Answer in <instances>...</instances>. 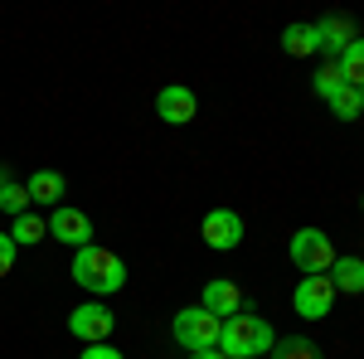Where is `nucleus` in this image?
<instances>
[{
  "label": "nucleus",
  "instance_id": "1",
  "mask_svg": "<svg viewBox=\"0 0 364 359\" xmlns=\"http://www.w3.org/2000/svg\"><path fill=\"white\" fill-rule=\"evenodd\" d=\"M73 282L78 286H87L92 296H112V291H122L127 286V262L117 257V252L97 248V243H87V248L73 252Z\"/></svg>",
  "mask_w": 364,
  "mask_h": 359
},
{
  "label": "nucleus",
  "instance_id": "2",
  "mask_svg": "<svg viewBox=\"0 0 364 359\" xmlns=\"http://www.w3.org/2000/svg\"><path fill=\"white\" fill-rule=\"evenodd\" d=\"M277 345V331L262 321V316H252V311H238V316H228L224 331H219V350L228 359H257L267 355Z\"/></svg>",
  "mask_w": 364,
  "mask_h": 359
},
{
  "label": "nucleus",
  "instance_id": "3",
  "mask_svg": "<svg viewBox=\"0 0 364 359\" xmlns=\"http://www.w3.org/2000/svg\"><path fill=\"white\" fill-rule=\"evenodd\" d=\"M219 331H224V321L219 316H209L204 306H190V311H175V321H170V335H175V345L180 350H219Z\"/></svg>",
  "mask_w": 364,
  "mask_h": 359
},
{
  "label": "nucleus",
  "instance_id": "4",
  "mask_svg": "<svg viewBox=\"0 0 364 359\" xmlns=\"http://www.w3.org/2000/svg\"><path fill=\"white\" fill-rule=\"evenodd\" d=\"M287 257L296 262V272L321 277V272H331V262H336L340 252L331 248V233H321V228H296L291 243H287Z\"/></svg>",
  "mask_w": 364,
  "mask_h": 359
},
{
  "label": "nucleus",
  "instance_id": "5",
  "mask_svg": "<svg viewBox=\"0 0 364 359\" xmlns=\"http://www.w3.org/2000/svg\"><path fill=\"white\" fill-rule=\"evenodd\" d=\"M331 306H336V286H331V277H301V286L291 291V311L301 316V321H326L331 316Z\"/></svg>",
  "mask_w": 364,
  "mask_h": 359
},
{
  "label": "nucleus",
  "instance_id": "6",
  "mask_svg": "<svg viewBox=\"0 0 364 359\" xmlns=\"http://www.w3.org/2000/svg\"><path fill=\"white\" fill-rule=\"evenodd\" d=\"M112 326H117V316L102 301H83L68 316V331H73V340H83V345H107Z\"/></svg>",
  "mask_w": 364,
  "mask_h": 359
},
{
  "label": "nucleus",
  "instance_id": "7",
  "mask_svg": "<svg viewBox=\"0 0 364 359\" xmlns=\"http://www.w3.org/2000/svg\"><path fill=\"white\" fill-rule=\"evenodd\" d=\"M195 112H199L195 87H185V83H166L161 92H156V117H161L166 127H185V122H195Z\"/></svg>",
  "mask_w": 364,
  "mask_h": 359
},
{
  "label": "nucleus",
  "instance_id": "8",
  "mask_svg": "<svg viewBox=\"0 0 364 359\" xmlns=\"http://www.w3.org/2000/svg\"><path fill=\"white\" fill-rule=\"evenodd\" d=\"M49 238H58V243H68V248L78 252L92 243V219H87L83 209H68V204H58L54 214H49Z\"/></svg>",
  "mask_w": 364,
  "mask_h": 359
},
{
  "label": "nucleus",
  "instance_id": "9",
  "mask_svg": "<svg viewBox=\"0 0 364 359\" xmlns=\"http://www.w3.org/2000/svg\"><path fill=\"white\" fill-rule=\"evenodd\" d=\"M199 233H204V243H209L214 252H233L238 243H243V219H238L233 209H209Z\"/></svg>",
  "mask_w": 364,
  "mask_h": 359
},
{
  "label": "nucleus",
  "instance_id": "10",
  "mask_svg": "<svg viewBox=\"0 0 364 359\" xmlns=\"http://www.w3.org/2000/svg\"><path fill=\"white\" fill-rule=\"evenodd\" d=\"M316 39H321V54H331L340 63V54L355 44V20H350V15H326V20L316 25Z\"/></svg>",
  "mask_w": 364,
  "mask_h": 359
},
{
  "label": "nucleus",
  "instance_id": "11",
  "mask_svg": "<svg viewBox=\"0 0 364 359\" xmlns=\"http://www.w3.org/2000/svg\"><path fill=\"white\" fill-rule=\"evenodd\" d=\"M199 306H204L209 316H219V321H228V316H238V311H243V291H238L233 282H224V277H214V282L204 286V296H199Z\"/></svg>",
  "mask_w": 364,
  "mask_h": 359
},
{
  "label": "nucleus",
  "instance_id": "12",
  "mask_svg": "<svg viewBox=\"0 0 364 359\" xmlns=\"http://www.w3.org/2000/svg\"><path fill=\"white\" fill-rule=\"evenodd\" d=\"M25 190H29V204H54L58 209V199H63V190H68V180H63V170H34L25 180Z\"/></svg>",
  "mask_w": 364,
  "mask_h": 359
},
{
  "label": "nucleus",
  "instance_id": "13",
  "mask_svg": "<svg viewBox=\"0 0 364 359\" xmlns=\"http://www.w3.org/2000/svg\"><path fill=\"white\" fill-rule=\"evenodd\" d=\"M326 277H331V286H336V291L360 296V291H364V257H336Z\"/></svg>",
  "mask_w": 364,
  "mask_h": 359
},
{
  "label": "nucleus",
  "instance_id": "14",
  "mask_svg": "<svg viewBox=\"0 0 364 359\" xmlns=\"http://www.w3.org/2000/svg\"><path fill=\"white\" fill-rule=\"evenodd\" d=\"M282 49H287L291 58H311V54H321L316 25H287V29H282Z\"/></svg>",
  "mask_w": 364,
  "mask_h": 359
},
{
  "label": "nucleus",
  "instance_id": "15",
  "mask_svg": "<svg viewBox=\"0 0 364 359\" xmlns=\"http://www.w3.org/2000/svg\"><path fill=\"white\" fill-rule=\"evenodd\" d=\"M340 78H345L350 87H360V92H364V39H355V44L340 54Z\"/></svg>",
  "mask_w": 364,
  "mask_h": 359
},
{
  "label": "nucleus",
  "instance_id": "16",
  "mask_svg": "<svg viewBox=\"0 0 364 359\" xmlns=\"http://www.w3.org/2000/svg\"><path fill=\"white\" fill-rule=\"evenodd\" d=\"M326 102H331V112H336L340 122H355V117L364 112V92H360V87H350V83H345V87L336 92V97H326Z\"/></svg>",
  "mask_w": 364,
  "mask_h": 359
},
{
  "label": "nucleus",
  "instance_id": "17",
  "mask_svg": "<svg viewBox=\"0 0 364 359\" xmlns=\"http://www.w3.org/2000/svg\"><path fill=\"white\" fill-rule=\"evenodd\" d=\"M49 233V223L39 219V214H20V219L10 223V238H15V248H25V243H39Z\"/></svg>",
  "mask_w": 364,
  "mask_h": 359
},
{
  "label": "nucleus",
  "instance_id": "18",
  "mask_svg": "<svg viewBox=\"0 0 364 359\" xmlns=\"http://www.w3.org/2000/svg\"><path fill=\"white\" fill-rule=\"evenodd\" d=\"M0 209H5L10 219L29 214V190H25V185H15V180H10V185H0Z\"/></svg>",
  "mask_w": 364,
  "mask_h": 359
},
{
  "label": "nucleus",
  "instance_id": "19",
  "mask_svg": "<svg viewBox=\"0 0 364 359\" xmlns=\"http://www.w3.org/2000/svg\"><path fill=\"white\" fill-rule=\"evenodd\" d=\"M340 87H345V78H340V63H326V68L311 78V92H316V97H336Z\"/></svg>",
  "mask_w": 364,
  "mask_h": 359
},
{
  "label": "nucleus",
  "instance_id": "20",
  "mask_svg": "<svg viewBox=\"0 0 364 359\" xmlns=\"http://www.w3.org/2000/svg\"><path fill=\"white\" fill-rule=\"evenodd\" d=\"M272 350H277V359H321V350L311 340H277Z\"/></svg>",
  "mask_w": 364,
  "mask_h": 359
},
{
  "label": "nucleus",
  "instance_id": "21",
  "mask_svg": "<svg viewBox=\"0 0 364 359\" xmlns=\"http://www.w3.org/2000/svg\"><path fill=\"white\" fill-rule=\"evenodd\" d=\"M15 252H20V248H15V238H10V233H0V277L15 272Z\"/></svg>",
  "mask_w": 364,
  "mask_h": 359
},
{
  "label": "nucleus",
  "instance_id": "22",
  "mask_svg": "<svg viewBox=\"0 0 364 359\" xmlns=\"http://www.w3.org/2000/svg\"><path fill=\"white\" fill-rule=\"evenodd\" d=\"M78 359H122V350H112V345H87Z\"/></svg>",
  "mask_w": 364,
  "mask_h": 359
},
{
  "label": "nucleus",
  "instance_id": "23",
  "mask_svg": "<svg viewBox=\"0 0 364 359\" xmlns=\"http://www.w3.org/2000/svg\"><path fill=\"white\" fill-rule=\"evenodd\" d=\"M190 359H228V355H224V350H195Z\"/></svg>",
  "mask_w": 364,
  "mask_h": 359
},
{
  "label": "nucleus",
  "instance_id": "24",
  "mask_svg": "<svg viewBox=\"0 0 364 359\" xmlns=\"http://www.w3.org/2000/svg\"><path fill=\"white\" fill-rule=\"evenodd\" d=\"M360 209H364V194H360Z\"/></svg>",
  "mask_w": 364,
  "mask_h": 359
}]
</instances>
